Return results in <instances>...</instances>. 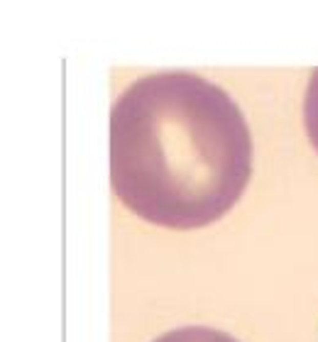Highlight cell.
<instances>
[{
  "mask_svg": "<svg viewBox=\"0 0 318 342\" xmlns=\"http://www.w3.org/2000/svg\"><path fill=\"white\" fill-rule=\"evenodd\" d=\"M152 342H238L232 335L216 328H206V325H186V328H176L164 335H159Z\"/></svg>",
  "mask_w": 318,
  "mask_h": 342,
  "instance_id": "obj_2",
  "label": "cell"
},
{
  "mask_svg": "<svg viewBox=\"0 0 318 342\" xmlns=\"http://www.w3.org/2000/svg\"><path fill=\"white\" fill-rule=\"evenodd\" d=\"M304 125H306L308 140L318 152V66L311 71L306 96H304Z\"/></svg>",
  "mask_w": 318,
  "mask_h": 342,
  "instance_id": "obj_3",
  "label": "cell"
},
{
  "mask_svg": "<svg viewBox=\"0 0 318 342\" xmlns=\"http://www.w3.org/2000/svg\"><path fill=\"white\" fill-rule=\"evenodd\" d=\"M110 184L166 230L220 220L252 176V134L230 93L191 71L132 81L110 110Z\"/></svg>",
  "mask_w": 318,
  "mask_h": 342,
  "instance_id": "obj_1",
  "label": "cell"
}]
</instances>
